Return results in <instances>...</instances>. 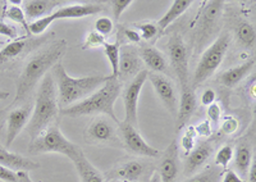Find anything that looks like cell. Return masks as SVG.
<instances>
[{"label":"cell","mask_w":256,"mask_h":182,"mask_svg":"<svg viewBox=\"0 0 256 182\" xmlns=\"http://www.w3.org/2000/svg\"><path fill=\"white\" fill-rule=\"evenodd\" d=\"M122 35L127 42H132V44H138L141 42L140 34L134 28H123Z\"/></svg>","instance_id":"cell-42"},{"label":"cell","mask_w":256,"mask_h":182,"mask_svg":"<svg viewBox=\"0 0 256 182\" xmlns=\"http://www.w3.org/2000/svg\"><path fill=\"white\" fill-rule=\"evenodd\" d=\"M159 174L162 182H177L180 177V146L178 141L173 140L159 159Z\"/></svg>","instance_id":"cell-16"},{"label":"cell","mask_w":256,"mask_h":182,"mask_svg":"<svg viewBox=\"0 0 256 182\" xmlns=\"http://www.w3.org/2000/svg\"><path fill=\"white\" fill-rule=\"evenodd\" d=\"M14 106L13 109L6 108V110L0 112V117H4L3 120L0 122V127L6 126V134H4V144L6 149L12 146L13 141L16 140L18 135L24 131V127H27L28 120L32 114V106L31 103L24 102L20 106Z\"/></svg>","instance_id":"cell-7"},{"label":"cell","mask_w":256,"mask_h":182,"mask_svg":"<svg viewBox=\"0 0 256 182\" xmlns=\"http://www.w3.org/2000/svg\"><path fill=\"white\" fill-rule=\"evenodd\" d=\"M17 174H18V182H34L31 177H30L28 172L20 170V172H17Z\"/></svg>","instance_id":"cell-46"},{"label":"cell","mask_w":256,"mask_h":182,"mask_svg":"<svg viewBox=\"0 0 256 182\" xmlns=\"http://www.w3.org/2000/svg\"><path fill=\"white\" fill-rule=\"evenodd\" d=\"M137 52H138L142 64H145L152 70V74H164L168 72V60H166V56L159 52L156 48H154L152 45H142L140 50H137Z\"/></svg>","instance_id":"cell-23"},{"label":"cell","mask_w":256,"mask_h":182,"mask_svg":"<svg viewBox=\"0 0 256 182\" xmlns=\"http://www.w3.org/2000/svg\"><path fill=\"white\" fill-rule=\"evenodd\" d=\"M206 114H208V118H209L208 120H209L210 124L218 126L219 122H220V117H222L220 106L216 103H212V106H208Z\"/></svg>","instance_id":"cell-39"},{"label":"cell","mask_w":256,"mask_h":182,"mask_svg":"<svg viewBox=\"0 0 256 182\" xmlns=\"http://www.w3.org/2000/svg\"><path fill=\"white\" fill-rule=\"evenodd\" d=\"M233 152H234V149H233V146L230 144L223 145L216 154V167H219L223 170H227L230 163L233 160Z\"/></svg>","instance_id":"cell-32"},{"label":"cell","mask_w":256,"mask_h":182,"mask_svg":"<svg viewBox=\"0 0 256 182\" xmlns=\"http://www.w3.org/2000/svg\"><path fill=\"white\" fill-rule=\"evenodd\" d=\"M132 3H134L132 0H112V2H109L112 12H113L114 20L118 21L120 18V16L123 14V12H126V10L131 6Z\"/></svg>","instance_id":"cell-37"},{"label":"cell","mask_w":256,"mask_h":182,"mask_svg":"<svg viewBox=\"0 0 256 182\" xmlns=\"http://www.w3.org/2000/svg\"><path fill=\"white\" fill-rule=\"evenodd\" d=\"M0 166L9 168L14 172H20V170L30 172V170H35L40 168V164L38 162L26 158L20 154L9 152L6 146L2 145V142H0Z\"/></svg>","instance_id":"cell-24"},{"label":"cell","mask_w":256,"mask_h":182,"mask_svg":"<svg viewBox=\"0 0 256 182\" xmlns=\"http://www.w3.org/2000/svg\"><path fill=\"white\" fill-rule=\"evenodd\" d=\"M122 88L123 84L120 80L108 76V80L95 92L74 106L60 109V114L70 118L104 114L118 124L120 120L114 113V103L122 92Z\"/></svg>","instance_id":"cell-2"},{"label":"cell","mask_w":256,"mask_h":182,"mask_svg":"<svg viewBox=\"0 0 256 182\" xmlns=\"http://www.w3.org/2000/svg\"><path fill=\"white\" fill-rule=\"evenodd\" d=\"M254 67H255V59L251 58L242 63V64L223 70L218 76V82L227 88H234L251 74Z\"/></svg>","instance_id":"cell-25"},{"label":"cell","mask_w":256,"mask_h":182,"mask_svg":"<svg viewBox=\"0 0 256 182\" xmlns=\"http://www.w3.org/2000/svg\"><path fill=\"white\" fill-rule=\"evenodd\" d=\"M234 36L244 49H254L256 42V31L254 24L248 21H238L234 24Z\"/></svg>","instance_id":"cell-28"},{"label":"cell","mask_w":256,"mask_h":182,"mask_svg":"<svg viewBox=\"0 0 256 182\" xmlns=\"http://www.w3.org/2000/svg\"><path fill=\"white\" fill-rule=\"evenodd\" d=\"M166 50H168L169 62L174 70L180 88H184L191 86L188 70V52H187L186 44H184L182 36L173 35L169 38Z\"/></svg>","instance_id":"cell-9"},{"label":"cell","mask_w":256,"mask_h":182,"mask_svg":"<svg viewBox=\"0 0 256 182\" xmlns=\"http://www.w3.org/2000/svg\"><path fill=\"white\" fill-rule=\"evenodd\" d=\"M196 106H198V102H196L195 90H192L191 86L180 88L178 112L177 117H176V130L177 131H180V130L186 126L190 118L195 113Z\"/></svg>","instance_id":"cell-21"},{"label":"cell","mask_w":256,"mask_h":182,"mask_svg":"<svg viewBox=\"0 0 256 182\" xmlns=\"http://www.w3.org/2000/svg\"><path fill=\"white\" fill-rule=\"evenodd\" d=\"M230 34L228 31H224L204 50V53L201 54L200 59H198L195 72H194L191 82L192 90L202 85L214 74V72L223 62V59L226 58V54L230 49Z\"/></svg>","instance_id":"cell-5"},{"label":"cell","mask_w":256,"mask_h":182,"mask_svg":"<svg viewBox=\"0 0 256 182\" xmlns=\"http://www.w3.org/2000/svg\"><path fill=\"white\" fill-rule=\"evenodd\" d=\"M192 6V0H174L172 3V6H169V9L166 10V14L163 17L160 18L159 21H158L156 26L159 28V31L162 34L176 20L180 17V16L184 14L186 12L187 9H190V6Z\"/></svg>","instance_id":"cell-27"},{"label":"cell","mask_w":256,"mask_h":182,"mask_svg":"<svg viewBox=\"0 0 256 182\" xmlns=\"http://www.w3.org/2000/svg\"><path fill=\"white\" fill-rule=\"evenodd\" d=\"M104 53L108 58L109 63H110L112 67V77H116L118 78V64H120V44L116 42H105L104 46Z\"/></svg>","instance_id":"cell-30"},{"label":"cell","mask_w":256,"mask_h":182,"mask_svg":"<svg viewBox=\"0 0 256 182\" xmlns=\"http://www.w3.org/2000/svg\"><path fill=\"white\" fill-rule=\"evenodd\" d=\"M148 76V70H142L140 74L134 76L128 82V85L123 91V103H124V122L137 127V106H138V99H140L141 90L145 85Z\"/></svg>","instance_id":"cell-13"},{"label":"cell","mask_w":256,"mask_h":182,"mask_svg":"<svg viewBox=\"0 0 256 182\" xmlns=\"http://www.w3.org/2000/svg\"><path fill=\"white\" fill-rule=\"evenodd\" d=\"M240 128V122L236 117H226L223 120V124H222V132L224 135H233V134H236Z\"/></svg>","instance_id":"cell-38"},{"label":"cell","mask_w":256,"mask_h":182,"mask_svg":"<svg viewBox=\"0 0 256 182\" xmlns=\"http://www.w3.org/2000/svg\"><path fill=\"white\" fill-rule=\"evenodd\" d=\"M222 182H244V181L236 174V170H223V174H222Z\"/></svg>","instance_id":"cell-45"},{"label":"cell","mask_w":256,"mask_h":182,"mask_svg":"<svg viewBox=\"0 0 256 182\" xmlns=\"http://www.w3.org/2000/svg\"><path fill=\"white\" fill-rule=\"evenodd\" d=\"M105 42H105L104 36L99 35L96 31H91V32L88 34L86 38H84V44H82V50L95 49V48L104 46Z\"/></svg>","instance_id":"cell-35"},{"label":"cell","mask_w":256,"mask_h":182,"mask_svg":"<svg viewBox=\"0 0 256 182\" xmlns=\"http://www.w3.org/2000/svg\"><path fill=\"white\" fill-rule=\"evenodd\" d=\"M196 136L198 135H196L195 127L194 126H188L186 130H184V136H182V138H180V142L178 146L184 150V153H186V156L191 152L192 149H194V148H195Z\"/></svg>","instance_id":"cell-34"},{"label":"cell","mask_w":256,"mask_h":182,"mask_svg":"<svg viewBox=\"0 0 256 182\" xmlns=\"http://www.w3.org/2000/svg\"><path fill=\"white\" fill-rule=\"evenodd\" d=\"M0 181L3 182H18V174L14 170L0 166Z\"/></svg>","instance_id":"cell-40"},{"label":"cell","mask_w":256,"mask_h":182,"mask_svg":"<svg viewBox=\"0 0 256 182\" xmlns=\"http://www.w3.org/2000/svg\"><path fill=\"white\" fill-rule=\"evenodd\" d=\"M214 154V145L210 140H204L195 145V148L190 152L184 159V172L186 176H194L198 170L206 164L209 159Z\"/></svg>","instance_id":"cell-18"},{"label":"cell","mask_w":256,"mask_h":182,"mask_svg":"<svg viewBox=\"0 0 256 182\" xmlns=\"http://www.w3.org/2000/svg\"><path fill=\"white\" fill-rule=\"evenodd\" d=\"M109 182H120V181H109Z\"/></svg>","instance_id":"cell-51"},{"label":"cell","mask_w":256,"mask_h":182,"mask_svg":"<svg viewBox=\"0 0 256 182\" xmlns=\"http://www.w3.org/2000/svg\"><path fill=\"white\" fill-rule=\"evenodd\" d=\"M0 35L6 36L9 38H18V31L14 26L8 24L6 22L0 21Z\"/></svg>","instance_id":"cell-41"},{"label":"cell","mask_w":256,"mask_h":182,"mask_svg":"<svg viewBox=\"0 0 256 182\" xmlns=\"http://www.w3.org/2000/svg\"><path fill=\"white\" fill-rule=\"evenodd\" d=\"M66 50H67V42L64 38H59L50 42L46 48L28 58L17 78L16 99L10 106H20L24 103L26 99H28L42 77L49 74L50 68L60 62V58L64 56Z\"/></svg>","instance_id":"cell-1"},{"label":"cell","mask_w":256,"mask_h":182,"mask_svg":"<svg viewBox=\"0 0 256 182\" xmlns=\"http://www.w3.org/2000/svg\"><path fill=\"white\" fill-rule=\"evenodd\" d=\"M150 166L144 160L138 159H127L120 162L116 167L104 174L105 181L120 182H138L145 178Z\"/></svg>","instance_id":"cell-14"},{"label":"cell","mask_w":256,"mask_h":182,"mask_svg":"<svg viewBox=\"0 0 256 182\" xmlns=\"http://www.w3.org/2000/svg\"><path fill=\"white\" fill-rule=\"evenodd\" d=\"M142 182H148V181H142Z\"/></svg>","instance_id":"cell-52"},{"label":"cell","mask_w":256,"mask_h":182,"mask_svg":"<svg viewBox=\"0 0 256 182\" xmlns=\"http://www.w3.org/2000/svg\"><path fill=\"white\" fill-rule=\"evenodd\" d=\"M70 160L76 167L81 182H106L104 174L86 158L82 149L78 150V153L73 156Z\"/></svg>","instance_id":"cell-26"},{"label":"cell","mask_w":256,"mask_h":182,"mask_svg":"<svg viewBox=\"0 0 256 182\" xmlns=\"http://www.w3.org/2000/svg\"><path fill=\"white\" fill-rule=\"evenodd\" d=\"M9 96V91H3V90H0V100H3V99H6V98Z\"/></svg>","instance_id":"cell-49"},{"label":"cell","mask_w":256,"mask_h":182,"mask_svg":"<svg viewBox=\"0 0 256 182\" xmlns=\"http://www.w3.org/2000/svg\"><path fill=\"white\" fill-rule=\"evenodd\" d=\"M114 24L109 17H100L95 21V31L102 36H108L113 32Z\"/></svg>","instance_id":"cell-36"},{"label":"cell","mask_w":256,"mask_h":182,"mask_svg":"<svg viewBox=\"0 0 256 182\" xmlns=\"http://www.w3.org/2000/svg\"><path fill=\"white\" fill-rule=\"evenodd\" d=\"M144 70L138 52L130 45H124L120 49V64H118V80L124 82L132 80Z\"/></svg>","instance_id":"cell-17"},{"label":"cell","mask_w":256,"mask_h":182,"mask_svg":"<svg viewBox=\"0 0 256 182\" xmlns=\"http://www.w3.org/2000/svg\"><path fill=\"white\" fill-rule=\"evenodd\" d=\"M223 170L216 166H210L206 170L198 172L192 177H190L186 182H219L222 178Z\"/></svg>","instance_id":"cell-31"},{"label":"cell","mask_w":256,"mask_h":182,"mask_svg":"<svg viewBox=\"0 0 256 182\" xmlns=\"http://www.w3.org/2000/svg\"><path fill=\"white\" fill-rule=\"evenodd\" d=\"M114 124L116 122H110L109 118L96 117L84 128V142L88 145L122 148L120 134H118V127H116Z\"/></svg>","instance_id":"cell-8"},{"label":"cell","mask_w":256,"mask_h":182,"mask_svg":"<svg viewBox=\"0 0 256 182\" xmlns=\"http://www.w3.org/2000/svg\"><path fill=\"white\" fill-rule=\"evenodd\" d=\"M59 113H60V106L58 102L56 81L52 74H46L38 84L35 106L26 127L31 140L40 135L49 126L56 124V120L58 118Z\"/></svg>","instance_id":"cell-3"},{"label":"cell","mask_w":256,"mask_h":182,"mask_svg":"<svg viewBox=\"0 0 256 182\" xmlns=\"http://www.w3.org/2000/svg\"><path fill=\"white\" fill-rule=\"evenodd\" d=\"M105 10V6L100 3H76L66 4L50 14L54 22L59 20H74V18H84L88 16H96Z\"/></svg>","instance_id":"cell-20"},{"label":"cell","mask_w":256,"mask_h":182,"mask_svg":"<svg viewBox=\"0 0 256 182\" xmlns=\"http://www.w3.org/2000/svg\"><path fill=\"white\" fill-rule=\"evenodd\" d=\"M6 6H8V2L0 0V18H4V12H6Z\"/></svg>","instance_id":"cell-47"},{"label":"cell","mask_w":256,"mask_h":182,"mask_svg":"<svg viewBox=\"0 0 256 182\" xmlns=\"http://www.w3.org/2000/svg\"><path fill=\"white\" fill-rule=\"evenodd\" d=\"M78 150H81V148L67 140V138L62 134L58 124L48 127L40 135L32 138L28 144V153L32 156L58 153L72 159L78 153Z\"/></svg>","instance_id":"cell-6"},{"label":"cell","mask_w":256,"mask_h":182,"mask_svg":"<svg viewBox=\"0 0 256 182\" xmlns=\"http://www.w3.org/2000/svg\"><path fill=\"white\" fill-rule=\"evenodd\" d=\"M118 134H120L122 148L126 149L128 153L134 154V156H144V158H159V150L148 145L144 138L141 136L140 131L137 127L127 124L122 120L118 124Z\"/></svg>","instance_id":"cell-10"},{"label":"cell","mask_w":256,"mask_h":182,"mask_svg":"<svg viewBox=\"0 0 256 182\" xmlns=\"http://www.w3.org/2000/svg\"><path fill=\"white\" fill-rule=\"evenodd\" d=\"M52 74L58 88L56 91L60 109L68 108L82 102L95 92L108 80V76H88L78 78L70 77L62 62H58L52 67Z\"/></svg>","instance_id":"cell-4"},{"label":"cell","mask_w":256,"mask_h":182,"mask_svg":"<svg viewBox=\"0 0 256 182\" xmlns=\"http://www.w3.org/2000/svg\"><path fill=\"white\" fill-rule=\"evenodd\" d=\"M137 31L140 34L141 38H144L145 42H152V40H155V38L162 35L156 24H152V22L137 24Z\"/></svg>","instance_id":"cell-33"},{"label":"cell","mask_w":256,"mask_h":182,"mask_svg":"<svg viewBox=\"0 0 256 182\" xmlns=\"http://www.w3.org/2000/svg\"><path fill=\"white\" fill-rule=\"evenodd\" d=\"M223 0H212V2H208L206 3V6L201 13L200 18H198V34H196L198 49H201V46L209 40L210 36L216 30V26L218 24L219 20L223 14Z\"/></svg>","instance_id":"cell-12"},{"label":"cell","mask_w":256,"mask_h":182,"mask_svg":"<svg viewBox=\"0 0 256 182\" xmlns=\"http://www.w3.org/2000/svg\"><path fill=\"white\" fill-rule=\"evenodd\" d=\"M4 18L9 20V21L14 22V24H20V26L24 27L26 30L27 36L30 35L28 31V24H27L26 16H24V10L20 8V6H17V4H12L10 2H8V6H6V12H4Z\"/></svg>","instance_id":"cell-29"},{"label":"cell","mask_w":256,"mask_h":182,"mask_svg":"<svg viewBox=\"0 0 256 182\" xmlns=\"http://www.w3.org/2000/svg\"><path fill=\"white\" fill-rule=\"evenodd\" d=\"M50 36H40V38H18L13 40L12 42L4 45V48L0 50V67L8 66L10 63L16 62L18 59L28 56L32 50L38 49L42 44L49 40Z\"/></svg>","instance_id":"cell-11"},{"label":"cell","mask_w":256,"mask_h":182,"mask_svg":"<svg viewBox=\"0 0 256 182\" xmlns=\"http://www.w3.org/2000/svg\"><path fill=\"white\" fill-rule=\"evenodd\" d=\"M216 92L212 88H206V90L202 92L201 95V104L205 106H212V103H216Z\"/></svg>","instance_id":"cell-44"},{"label":"cell","mask_w":256,"mask_h":182,"mask_svg":"<svg viewBox=\"0 0 256 182\" xmlns=\"http://www.w3.org/2000/svg\"><path fill=\"white\" fill-rule=\"evenodd\" d=\"M196 135L202 136V138H208V136L212 135V124H210L209 120H202L200 124L195 127Z\"/></svg>","instance_id":"cell-43"},{"label":"cell","mask_w":256,"mask_h":182,"mask_svg":"<svg viewBox=\"0 0 256 182\" xmlns=\"http://www.w3.org/2000/svg\"><path fill=\"white\" fill-rule=\"evenodd\" d=\"M148 182H162L160 181V177H159V174H158L156 170H152V177L148 178Z\"/></svg>","instance_id":"cell-48"},{"label":"cell","mask_w":256,"mask_h":182,"mask_svg":"<svg viewBox=\"0 0 256 182\" xmlns=\"http://www.w3.org/2000/svg\"><path fill=\"white\" fill-rule=\"evenodd\" d=\"M233 164L236 168V174L244 180V177L248 176V168L251 166V162L255 158V152H254V136L251 138V132L248 135L244 136L237 141L236 146L233 148Z\"/></svg>","instance_id":"cell-19"},{"label":"cell","mask_w":256,"mask_h":182,"mask_svg":"<svg viewBox=\"0 0 256 182\" xmlns=\"http://www.w3.org/2000/svg\"><path fill=\"white\" fill-rule=\"evenodd\" d=\"M148 78L150 80L152 88H154L155 92H156L158 98L160 102L163 103V106L168 109V112L173 116L177 117L178 112V102L180 98L177 94V88L173 81L166 74H148Z\"/></svg>","instance_id":"cell-15"},{"label":"cell","mask_w":256,"mask_h":182,"mask_svg":"<svg viewBox=\"0 0 256 182\" xmlns=\"http://www.w3.org/2000/svg\"><path fill=\"white\" fill-rule=\"evenodd\" d=\"M63 4L64 2L60 0H26L22 2L20 8L26 16V20H32L34 22L38 18L52 14L58 6H63Z\"/></svg>","instance_id":"cell-22"},{"label":"cell","mask_w":256,"mask_h":182,"mask_svg":"<svg viewBox=\"0 0 256 182\" xmlns=\"http://www.w3.org/2000/svg\"><path fill=\"white\" fill-rule=\"evenodd\" d=\"M0 45H6L3 42H0Z\"/></svg>","instance_id":"cell-50"}]
</instances>
